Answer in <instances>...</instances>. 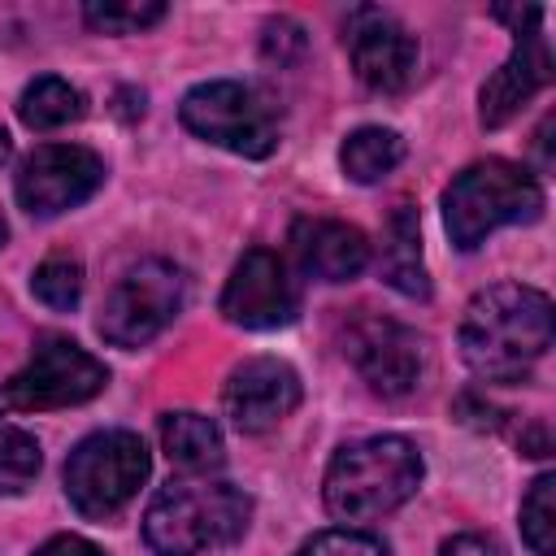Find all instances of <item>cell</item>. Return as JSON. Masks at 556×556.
Returning <instances> with one entry per match:
<instances>
[{"label":"cell","instance_id":"obj_20","mask_svg":"<svg viewBox=\"0 0 556 556\" xmlns=\"http://www.w3.org/2000/svg\"><path fill=\"white\" fill-rule=\"evenodd\" d=\"M521 539L534 556H556V473H539L521 500Z\"/></svg>","mask_w":556,"mask_h":556},{"label":"cell","instance_id":"obj_25","mask_svg":"<svg viewBox=\"0 0 556 556\" xmlns=\"http://www.w3.org/2000/svg\"><path fill=\"white\" fill-rule=\"evenodd\" d=\"M261 52L278 65H291L300 52H304V30L291 22V17H278L265 26V39H261Z\"/></svg>","mask_w":556,"mask_h":556},{"label":"cell","instance_id":"obj_10","mask_svg":"<svg viewBox=\"0 0 556 556\" xmlns=\"http://www.w3.org/2000/svg\"><path fill=\"white\" fill-rule=\"evenodd\" d=\"M343 356L356 365L365 387L382 400H400L421 378V334L382 313H356L343 326Z\"/></svg>","mask_w":556,"mask_h":556},{"label":"cell","instance_id":"obj_9","mask_svg":"<svg viewBox=\"0 0 556 556\" xmlns=\"http://www.w3.org/2000/svg\"><path fill=\"white\" fill-rule=\"evenodd\" d=\"M495 17L508 22L513 52L478 91V117L491 130L513 122L552 83V48H547V39L539 30L543 9L539 4H495Z\"/></svg>","mask_w":556,"mask_h":556},{"label":"cell","instance_id":"obj_19","mask_svg":"<svg viewBox=\"0 0 556 556\" xmlns=\"http://www.w3.org/2000/svg\"><path fill=\"white\" fill-rule=\"evenodd\" d=\"M83 91L56 74H43L35 83L22 87L17 96V117L30 126V130H56L65 122H78L83 117Z\"/></svg>","mask_w":556,"mask_h":556},{"label":"cell","instance_id":"obj_26","mask_svg":"<svg viewBox=\"0 0 556 556\" xmlns=\"http://www.w3.org/2000/svg\"><path fill=\"white\" fill-rule=\"evenodd\" d=\"M439 556H504V552H500V543L486 539V534H452V539L439 547Z\"/></svg>","mask_w":556,"mask_h":556},{"label":"cell","instance_id":"obj_5","mask_svg":"<svg viewBox=\"0 0 556 556\" xmlns=\"http://www.w3.org/2000/svg\"><path fill=\"white\" fill-rule=\"evenodd\" d=\"M178 117L195 139L248 161H265L278 148V113L252 83H235V78L200 83L182 96Z\"/></svg>","mask_w":556,"mask_h":556},{"label":"cell","instance_id":"obj_15","mask_svg":"<svg viewBox=\"0 0 556 556\" xmlns=\"http://www.w3.org/2000/svg\"><path fill=\"white\" fill-rule=\"evenodd\" d=\"M287 243L295 265L317 282H352L369 265V239L334 217H295Z\"/></svg>","mask_w":556,"mask_h":556},{"label":"cell","instance_id":"obj_11","mask_svg":"<svg viewBox=\"0 0 556 556\" xmlns=\"http://www.w3.org/2000/svg\"><path fill=\"white\" fill-rule=\"evenodd\" d=\"M100 182H104V161L91 148L43 143L17 165L13 195L30 217H56V213L91 200L100 191Z\"/></svg>","mask_w":556,"mask_h":556},{"label":"cell","instance_id":"obj_28","mask_svg":"<svg viewBox=\"0 0 556 556\" xmlns=\"http://www.w3.org/2000/svg\"><path fill=\"white\" fill-rule=\"evenodd\" d=\"M9 156H13V139H9V130L0 126V165H4Z\"/></svg>","mask_w":556,"mask_h":556},{"label":"cell","instance_id":"obj_24","mask_svg":"<svg viewBox=\"0 0 556 556\" xmlns=\"http://www.w3.org/2000/svg\"><path fill=\"white\" fill-rule=\"evenodd\" d=\"M295 556H391L382 539L365 534V530H348V526H334V530H321L313 534L308 543H300Z\"/></svg>","mask_w":556,"mask_h":556},{"label":"cell","instance_id":"obj_4","mask_svg":"<svg viewBox=\"0 0 556 556\" xmlns=\"http://www.w3.org/2000/svg\"><path fill=\"white\" fill-rule=\"evenodd\" d=\"M539 213H543L539 178L526 165L504 161V156L465 165L443 191V226H447L452 248L460 252H473L500 226L534 222Z\"/></svg>","mask_w":556,"mask_h":556},{"label":"cell","instance_id":"obj_13","mask_svg":"<svg viewBox=\"0 0 556 556\" xmlns=\"http://www.w3.org/2000/svg\"><path fill=\"white\" fill-rule=\"evenodd\" d=\"M295 313H300V291L287 265L269 248L243 252L226 278L222 317L243 330H278V326H291Z\"/></svg>","mask_w":556,"mask_h":556},{"label":"cell","instance_id":"obj_22","mask_svg":"<svg viewBox=\"0 0 556 556\" xmlns=\"http://www.w3.org/2000/svg\"><path fill=\"white\" fill-rule=\"evenodd\" d=\"M165 17V4L156 0H91L83 9V22L100 35H135Z\"/></svg>","mask_w":556,"mask_h":556},{"label":"cell","instance_id":"obj_3","mask_svg":"<svg viewBox=\"0 0 556 556\" xmlns=\"http://www.w3.org/2000/svg\"><path fill=\"white\" fill-rule=\"evenodd\" d=\"M421 486V452L400 434L343 443L326 469L321 495L339 521H374L408 504Z\"/></svg>","mask_w":556,"mask_h":556},{"label":"cell","instance_id":"obj_18","mask_svg":"<svg viewBox=\"0 0 556 556\" xmlns=\"http://www.w3.org/2000/svg\"><path fill=\"white\" fill-rule=\"evenodd\" d=\"M400 161H404V139L387 126H361L339 148V165L352 182H382Z\"/></svg>","mask_w":556,"mask_h":556},{"label":"cell","instance_id":"obj_7","mask_svg":"<svg viewBox=\"0 0 556 556\" xmlns=\"http://www.w3.org/2000/svg\"><path fill=\"white\" fill-rule=\"evenodd\" d=\"M104 387H109L104 361H96L65 334H43L30 361L9 382H0V417L74 408V404L96 400Z\"/></svg>","mask_w":556,"mask_h":556},{"label":"cell","instance_id":"obj_12","mask_svg":"<svg viewBox=\"0 0 556 556\" xmlns=\"http://www.w3.org/2000/svg\"><path fill=\"white\" fill-rule=\"evenodd\" d=\"M343 48L356 78L374 91H404L417 74V35L378 4H356L343 22Z\"/></svg>","mask_w":556,"mask_h":556},{"label":"cell","instance_id":"obj_21","mask_svg":"<svg viewBox=\"0 0 556 556\" xmlns=\"http://www.w3.org/2000/svg\"><path fill=\"white\" fill-rule=\"evenodd\" d=\"M43 456H39V439L26 434L13 421H0V495H17L35 482Z\"/></svg>","mask_w":556,"mask_h":556},{"label":"cell","instance_id":"obj_29","mask_svg":"<svg viewBox=\"0 0 556 556\" xmlns=\"http://www.w3.org/2000/svg\"><path fill=\"white\" fill-rule=\"evenodd\" d=\"M4 239H9V226H4V217H0V248H4Z\"/></svg>","mask_w":556,"mask_h":556},{"label":"cell","instance_id":"obj_1","mask_svg":"<svg viewBox=\"0 0 556 556\" xmlns=\"http://www.w3.org/2000/svg\"><path fill=\"white\" fill-rule=\"evenodd\" d=\"M552 348V300L526 282L482 287L460 317V356L486 382H521Z\"/></svg>","mask_w":556,"mask_h":556},{"label":"cell","instance_id":"obj_8","mask_svg":"<svg viewBox=\"0 0 556 556\" xmlns=\"http://www.w3.org/2000/svg\"><path fill=\"white\" fill-rule=\"evenodd\" d=\"M182 295H187V278L178 265L156 261V256L139 261L113 282L96 330L113 348H143L178 317Z\"/></svg>","mask_w":556,"mask_h":556},{"label":"cell","instance_id":"obj_14","mask_svg":"<svg viewBox=\"0 0 556 556\" xmlns=\"http://www.w3.org/2000/svg\"><path fill=\"white\" fill-rule=\"evenodd\" d=\"M300 374L278 356H252L230 369L222 387V408L239 434H265L300 408Z\"/></svg>","mask_w":556,"mask_h":556},{"label":"cell","instance_id":"obj_16","mask_svg":"<svg viewBox=\"0 0 556 556\" xmlns=\"http://www.w3.org/2000/svg\"><path fill=\"white\" fill-rule=\"evenodd\" d=\"M382 282L395 287L408 300H430V274H426V261H421V222H417L413 204H400L387 222Z\"/></svg>","mask_w":556,"mask_h":556},{"label":"cell","instance_id":"obj_27","mask_svg":"<svg viewBox=\"0 0 556 556\" xmlns=\"http://www.w3.org/2000/svg\"><path fill=\"white\" fill-rule=\"evenodd\" d=\"M35 556H104L91 539H83V534H56V539H48Z\"/></svg>","mask_w":556,"mask_h":556},{"label":"cell","instance_id":"obj_2","mask_svg":"<svg viewBox=\"0 0 556 556\" xmlns=\"http://www.w3.org/2000/svg\"><path fill=\"white\" fill-rule=\"evenodd\" d=\"M252 521V495L217 478L165 482L143 513V543L156 556H195L235 543Z\"/></svg>","mask_w":556,"mask_h":556},{"label":"cell","instance_id":"obj_6","mask_svg":"<svg viewBox=\"0 0 556 556\" xmlns=\"http://www.w3.org/2000/svg\"><path fill=\"white\" fill-rule=\"evenodd\" d=\"M148 469H152V460H148V447L139 434L96 430L65 460V495L83 517L109 521L139 495Z\"/></svg>","mask_w":556,"mask_h":556},{"label":"cell","instance_id":"obj_23","mask_svg":"<svg viewBox=\"0 0 556 556\" xmlns=\"http://www.w3.org/2000/svg\"><path fill=\"white\" fill-rule=\"evenodd\" d=\"M30 291L48 308H74L78 295H83V265L74 256H48L30 274Z\"/></svg>","mask_w":556,"mask_h":556},{"label":"cell","instance_id":"obj_17","mask_svg":"<svg viewBox=\"0 0 556 556\" xmlns=\"http://www.w3.org/2000/svg\"><path fill=\"white\" fill-rule=\"evenodd\" d=\"M161 447L165 456L191 473V478H208L213 469H222L226 460V443L213 417L204 413H165L161 417Z\"/></svg>","mask_w":556,"mask_h":556}]
</instances>
